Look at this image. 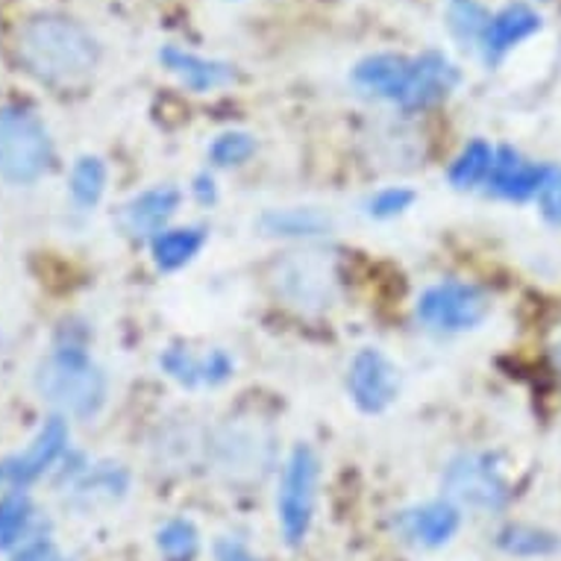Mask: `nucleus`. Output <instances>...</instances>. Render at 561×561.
<instances>
[{"mask_svg":"<svg viewBox=\"0 0 561 561\" xmlns=\"http://www.w3.org/2000/svg\"><path fill=\"white\" fill-rule=\"evenodd\" d=\"M318 456L312 447H295L286 470H283V485H279V497H276V515L283 535L291 547L304 541L314 515V491H318Z\"/></svg>","mask_w":561,"mask_h":561,"instance_id":"5","label":"nucleus"},{"mask_svg":"<svg viewBox=\"0 0 561 561\" xmlns=\"http://www.w3.org/2000/svg\"><path fill=\"white\" fill-rule=\"evenodd\" d=\"M444 488L461 506L479 508V512H497L508 500L506 479L500 477L491 456H461L453 461L444 477Z\"/></svg>","mask_w":561,"mask_h":561,"instance_id":"8","label":"nucleus"},{"mask_svg":"<svg viewBox=\"0 0 561 561\" xmlns=\"http://www.w3.org/2000/svg\"><path fill=\"white\" fill-rule=\"evenodd\" d=\"M497 547L508 556H520V559H538V556H552L561 550V538L556 533L538 529V526L515 524L506 526L497 535Z\"/></svg>","mask_w":561,"mask_h":561,"instance_id":"19","label":"nucleus"},{"mask_svg":"<svg viewBox=\"0 0 561 561\" xmlns=\"http://www.w3.org/2000/svg\"><path fill=\"white\" fill-rule=\"evenodd\" d=\"M203 241H206V232L201 227L159 232L153 239V259L162 271H176L201 253Z\"/></svg>","mask_w":561,"mask_h":561,"instance_id":"18","label":"nucleus"},{"mask_svg":"<svg viewBox=\"0 0 561 561\" xmlns=\"http://www.w3.org/2000/svg\"><path fill=\"white\" fill-rule=\"evenodd\" d=\"M36 388L47 403L75 417H92L106 400V377L83 350L75 347L56 350L38 365Z\"/></svg>","mask_w":561,"mask_h":561,"instance_id":"3","label":"nucleus"},{"mask_svg":"<svg viewBox=\"0 0 561 561\" xmlns=\"http://www.w3.org/2000/svg\"><path fill=\"white\" fill-rule=\"evenodd\" d=\"M414 194L409 188H386V192H379L374 201L368 203V213L374 218H394V215L405 213L409 206H412Z\"/></svg>","mask_w":561,"mask_h":561,"instance_id":"28","label":"nucleus"},{"mask_svg":"<svg viewBox=\"0 0 561 561\" xmlns=\"http://www.w3.org/2000/svg\"><path fill=\"white\" fill-rule=\"evenodd\" d=\"M30 515H33V508L24 494H10L0 500V550H10L12 543L19 541Z\"/></svg>","mask_w":561,"mask_h":561,"instance_id":"25","label":"nucleus"},{"mask_svg":"<svg viewBox=\"0 0 561 561\" xmlns=\"http://www.w3.org/2000/svg\"><path fill=\"white\" fill-rule=\"evenodd\" d=\"M271 438L253 421H230L213 442L215 468L230 479H259L271 465Z\"/></svg>","mask_w":561,"mask_h":561,"instance_id":"7","label":"nucleus"},{"mask_svg":"<svg viewBox=\"0 0 561 561\" xmlns=\"http://www.w3.org/2000/svg\"><path fill=\"white\" fill-rule=\"evenodd\" d=\"M488 24H491V15L479 0H447V27L459 45L473 47L482 42Z\"/></svg>","mask_w":561,"mask_h":561,"instance_id":"20","label":"nucleus"},{"mask_svg":"<svg viewBox=\"0 0 561 561\" xmlns=\"http://www.w3.org/2000/svg\"><path fill=\"white\" fill-rule=\"evenodd\" d=\"M494 150L488 148L485 141H470L468 148L461 150V157L453 162L450 168V183L456 188H473L482 180L491 176V168H494Z\"/></svg>","mask_w":561,"mask_h":561,"instance_id":"21","label":"nucleus"},{"mask_svg":"<svg viewBox=\"0 0 561 561\" xmlns=\"http://www.w3.org/2000/svg\"><path fill=\"white\" fill-rule=\"evenodd\" d=\"M103 185H106V168H103L101 159L83 157L71 171V194H75L77 206H94L101 201Z\"/></svg>","mask_w":561,"mask_h":561,"instance_id":"24","label":"nucleus"},{"mask_svg":"<svg viewBox=\"0 0 561 561\" xmlns=\"http://www.w3.org/2000/svg\"><path fill=\"white\" fill-rule=\"evenodd\" d=\"M176 206H180V192L174 185H159V188L138 194L136 201L129 203L124 224L136 236H153V232H162L168 218L176 213Z\"/></svg>","mask_w":561,"mask_h":561,"instance_id":"16","label":"nucleus"},{"mask_svg":"<svg viewBox=\"0 0 561 561\" xmlns=\"http://www.w3.org/2000/svg\"><path fill=\"white\" fill-rule=\"evenodd\" d=\"M353 80L368 94L400 106H430L453 92V85L459 83V71L442 54H424L417 59L377 54L356 65Z\"/></svg>","mask_w":561,"mask_h":561,"instance_id":"2","label":"nucleus"},{"mask_svg":"<svg viewBox=\"0 0 561 561\" xmlns=\"http://www.w3.org/2000/svg\"><path fill=\"white\" fill-rule=\"evenodd\" d=\"M127 491V473L124 470H98L94 477H89L83 485L77 488L80 497H103L118 500Z\"/></svg>","mask_w":561,"mask_h":561,"instance_id":"27","label":"nucleus"},{"mask_svg":"<svg viewBox=\"0 0 561 561\" xmlns=\"http://www.w3.org/2000/svg\"><path fill=\"white\" fill-rule=\"evenodd\" d=\"M253 150H256V141H253V136H248V133H224L221 138H215L209 157H213L215 165L230 168L248 162V159L253 157Z\"/></svg>","mask_w":561,"mask_h":561,"instance_id":"26","label":"nucleus"},{"mask_svg":"<svg viewBox=\"0 0 561 561\" xmlns=\"http://www.w3.org/2000/svg\"><path fill=\"white\" fill-rule=\"evenodd\" d=\"M262 227L274 236H321L330 230V218L318 209H283L265 215Z\"/></svg>","mask_w":561,"mask_h":561,"instance_id":"22","label":"nucleus"},{"mask_svg":"<svg viewBox=\"0 0 561 561\" xmlns=\"http://www.w3.org/2000/svg\"><path fill=\"white\" fill-rule=\"evenodd\" d=\"M491 312V300L482 288L468 283H442V286L426 288L417 300V318L444 332L473 330L485 321Z\"/></svg>","mask_w":561,"mask_h":561,"instance_id":"6","label":"nucleus"},{"mask_svg":"<svg viewBox=\"0 0 561 561\" xmlns=\"http://www.w3.org/2000/svg\"><path fill=\"white\" fill-rule=\"evenodd\" d=\"M461 515L459 508L453 506L450 500H435L426 506H417L412 512H403L397 520V529L405 541L417 543V547H444L453 535L459 533Z\"/></svg>","mask_w":561,"mask_h":561,"instance_id":"12","label":"nucleus"},{"mask_svg":"<svg viewBox=\"0 0 561 561\" xmlns=\"http://www.w3.org/2000/svg\"><path fill=\"white\" fill-rule=\"evenodd\" d=\"M541 213L547 221L561 227V174H552L541 188Z\"/></svg>","mask_w":561,"mask_h":561,"instance_id":"29","label":"nucleus"},{"mask_svg":"<svg viewBox=\"0 0 561 561\" xmlns=\"http://www.w3.org/2000/svg\"><path fill=\"white\" fill-rule=\"evenodd\" d=\"M50 165V138L24 106H0V176L7 183H36Z\"/></svg>","mask_w":561,"mask_h":561,"instance_id":"4","label":"nucleus"},{"mask_svg":"<svg viewBox=\"0 0 561 561\" xmlns=\"http://www.w3.org/2000/svg\"><path fill=\"white\" fill-rule=\"evenodd\" d=\"M197 194H201V201H213V197H215L213 180H206V176H201V180H197Z\"/></svg>","mask_w":561,"mask_h":561,"instance_id":"32","label":"nucleus"},{"mask_svg":"<svg viewBox=\"0 0 561 561\" xmlns=\"http://www.w3.org/2000/svg\"><path fill=\"white\" fill-rule=\"evenodd\" d=\"M15 561H54V547L45 541L30 543V547H24V550L19 552V559Z\"/></svg>","mask_w":561,"mask_h":561,"instance_id":"31","label":"nucleus"},{"mask_svg":"<svg viewBox=\"0 0 561 561\" xmlns=\"http://www.w3.org/2000/svg\"><path fill=\"white\" fill-rule=\"evenodd\" d=\"M157 543L168 561H188L201 547V535L192 520H168L157 535Z\"/></svg>","mask_w":561,"mask_h":561,"instance_id":"23","label":"nucleus"},{"mask_svg":"<svg viewBox=\"0 0 561 561\" xmlns=\"http://www.w3.org/2000/svg\"><path fill=\"white\" fill-rule=\"evenodd\" d=\"M541 30V19L538 12H533L524 3H512L503 12H497L491 24H488L485 36H482V45H485V59L488 62H497L500 56L512 50L515 45H520L524 38H529L533 33Z\"/></svg>","mask_w":561,"mask_h":561,"instance_id":"15","label":"nucleus"},{"mask_svg":"<svg viewBox=\"0 0 561 561\" xmlns=\"http://www.w3.org/2000/svg\"><path fill=\"white\" fill-rule=\"evenodd\" d=\"M162 65L174 77H180V83H185V89L192 92H213L218 85H227L236 77L232 65L215 62V59H203L197 54H188V50H180V47L168 45L162 47L159 54Z\"/></svg>","mask_w":561,"mask_h":561,"instance_id":"14","label":"nucleus"},{"mask_svg":"<svg viewBox=\"0 0 561 561\" xmlns=\"http://www.w3.org/2000/svg\"><path fill=\"white\" fill-rule=\"evenodd\" d=\"M215 559L218 561H259L248 552V547H241L239 541H218L215 543Z\"/></svg>","mask_w":561,"mask_h":561,"instance_id":"30","label":"nucleus"},{"mask_svg":"<svg viewBox=\"0 0 561 561\" xmlns=\"http://www.w3.org/2000/svg\"><path fill=\"white\" fill-rule=\"evenodd\" d=\"M15 54L24 71L42 83H75L98 62L92 33L62 15H36L19 30Z\"/></svg>","mask_w":561,"mask_h":561,"instance_id":"1","label":"nucleus"},{"mask_svg":"<svg viewBox=\"0 0 561 561\" xmlns=\"http://www.w3.org/2000/svg\"><path fill=\"white\" fill-rule=\"evenodd\" d=\"M162 368L176 379V382H183V386H201V382H224V379L232 374V362L227 359V353L221 350H213L209 356H192V353H185V350H168L165 356H162Z\"/></svg>","mask_w":561,"mask_h":561,"instance_id":"17","label":"nucleus"},{"mask_svg":"<svg viewBox=\"0 0 561 561\" xmlns=\"http://www.w3.org/2000/svg\"><path fill=\"white\" fill-rule=\"evenodd\" d=\"M552 176V171L547 165H533V162H524L512 148H503L494 157V168H491V176L488 183L491 188L500 194V197H508V201H526L533 194H541V188L547 185V180Z\"/></svg>","mask_w":561,"mask_h":561,"instance_id":"13","label":"nucleus"},{"mask_svg":"<svg viewBox=\"0 0 561 561\" xmlns=\"http://www.w3.org/2000/svg\"><path fill=\"white\" fill-rule=\"evenodd\" d=\"M65 444H68V426H65L62 417H50L38 430V435L33 438L27 450L12 456V459L0 461V482H10L15 488L36 482L62 456Z\"/></svg>","mask_w":561,"mask_h":561,"instance_id":"11","label":"nucleus"},{"mask_svg":"<svg viewBox=\"0 0 561 561\" xmlns=\"http://www.w3.org/2000/svg\"><path fill=\"white\" fill-rule=\"evenodd\" d=\"M276 291L297 309H323L332 297L330 265L318 253H295L276 265Z\"/></svg>","mask_w":561,"mask_h":561,"instance_id":"9","label":"nucleus"},{"mask_svg":"<svg viewBox=\"0 0 561 561\" xmlns=\"http://www.w3.org/2000/svg\"><path fill=\"white\" fill-rule=\"evenodd\" d=\"M347 386L353 403L359 405L362 412L377 414L394 403L397 391H400V377H397L394 365L379 350H359L350 365Z\"/></svg>","mask_w":561,"mask_h":561,"instance_id":"10","label":"nucleus"}]
</instances>
